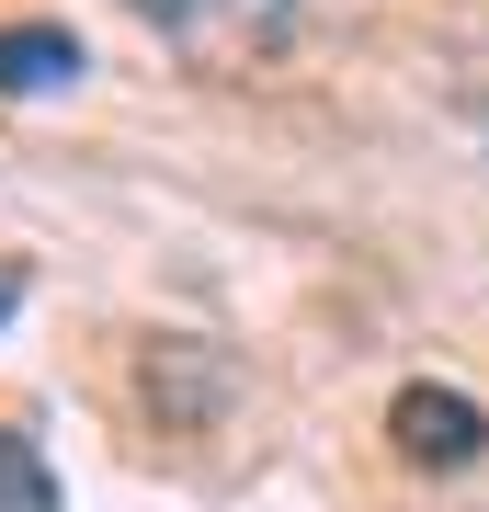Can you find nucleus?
<instances>
[{"label":"nucleus","instance_id":"1","mask_svg":"<svg viewBox=\"0 0 489 512\" xmlns=\"http://www.w3.org/2000/svg\"><path fill=\"white\" fill-rule=\"evenodd\" d=\"M137 376H148V410H160L171 421V433H205V421H217L228 410V353L217 342H194V330H160V342H148L137 353Z\"/></svg>","mask_w":489,"mask_h":512},{"label":"nucleus","instance_id":"5","mask_svg":"<svg viewBox=\"0 0 489 512\" xmlns=\"http://www.w3.org/2000/svg\"><path fill=\"white\" fill-rule=\"evenodd\" d=\"M0 512H69V501H57V478H46V456L12 433V421H0Z\"/></svg>","mask_w":489,"mask_h":512},{"label":"nucleus","instance_id":"4","mask_svg":"<svg viewBox=\"0 0 489 512\" xmlns=\"http://www.w3.org/2000/svg\"><path fill=\"white\" fill-rule=\"evenodd\" d=\"M57 80H80L69 23H0V92H57Z\"/></svg>","mask_w":489,"mask_h":512},{"label":"nucleus","instance_id":"2","mask_svg":"<svg viewBox=\"0 0 489 512\" xmlns=\"http://www.w3.org/2000/svg\"><path fill=\"white\" fill-rule=\"evenodd\" d=\"M387 433H399L410 467H478L489 456V410L467 387H399V399H387Z\"/></svg>","mask_w":489,"mask_h":512},{"label":"nucleus","instance_id":"3","mask_svg":"<svg viewBox=\"0 0 489 512\" xmlns=\"http://www.w3.org/2000/svg\"><path fill=\"white\" fill-rule=\"evenodd\" d=\"M137 12L160 23L182 57H239V46L285 35V0H137Z\"/></svg>","mask_w":489,"mask_h":512}]
</instances>
